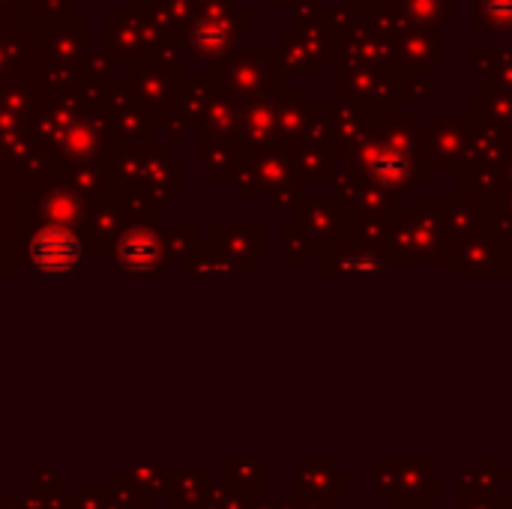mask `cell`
Masks as SVG:
<instances>
[{
  "mask_svg": "<svg viewBox=\"0 0 512 509\" xmlns=\"http://www.w3.org/2000/svg\"><path fill=\"white\" fill-rule=\"evenodd\" d=\"M78 258V240L69 231H42L33 243V261L39 270L57 273L72 267Z\"/></svg>",
  "mask_w": 512,
  "mask_h": 509,
  "instance_id": "cell-1",
  "label": "cell"
},
{
  "mask_svg": "<svg viewBox=\"0 0 512 509\" xmlns=\"http://www.w3.org/2000/svg\"><path fill=\"white\" fill-rule=\"evenodd\" d=\"M117 255H120V261H123L126 267H132V270H147V267H153V261H156V255H159V246H156V240H153L150 234L132 231V234L120 243Z\"/></svg>",
  "mask_w": 512,
  "mask_h": 509,
  "instance_id": "cell-2",
  "label": "cell"
}]
</instances>
